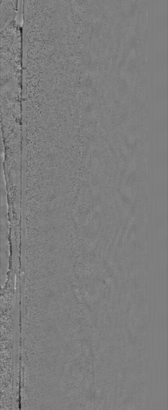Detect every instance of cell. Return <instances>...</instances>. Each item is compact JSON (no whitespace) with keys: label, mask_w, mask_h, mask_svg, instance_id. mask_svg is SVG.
I'll use <instances>...</instances> for the list:
<instances>
[{"label":"cell","mask_w":168,"mask_h":410,"mask_svg":"<svg viewBox=\"0 0 168 410\" xmlns=\"http://www.w3.org/2000/svg\"><path fill=\"white\" fill-rule=\"evenodd\" d=\"M162 360H161V364L159 372V379L161 383H162L164 379V365H165V345H164L163 342L162 343Z\"/></svg>","instance_id":"obj_1"},{"label":"cell","mask_w":168,"mask_h":410,"mask_svg":"<svg viewBox=\"0 0 168 410\" xmlns=\"http://www.w3.org/2000/svg\"><path fill=\"white\" fill-rule=\"evenodd\" d=\"M155 319H153V323H152V328H151V343H152V359L154 360L155 358Z\"/></svg>","instance_id":"obj_2"},{"label":"cell","mask_w":168,"mask_h":410,"mask_svg":"<svg viewBox=\"0 0 168 410\" xmlns=\"http://www.w3.org/2000/svg\"><path fill=\"white\" fill-rule=\"evenodd\" d=\"M157 356L159 359L160 356V320L159 317L158 318L157 322Z\"/></svg>","instance_id":"obj_3"},{"label":"cell","mask_w":168,"mask_h":410,"mask_svg":"<svg viewBox=\"0 0 168 410\" xmlns=\"http://www.w3.org/2000/svg\"><path fill=\"white\" fill-rule=\"evenodd\" d=\"M154 372L155 388V390H157L158 387L159 379V372L158 365L157 361L156 360L155 361Z\"/></svg>","instance_id":"obj_4"},{"label":"cell","mask_w":168,"mask_h":410,"mask_svg":"<svg viewBox=\"0 0 168 410\" xmlns=\"http://www.w3.org/2000/svg\"><path fill=\"white\" fill-rule=\"evenodd\" d=\"M153 369L152 367H151L149 372V394L151 397L153 395Z\"/></svg>","instance_id":"obj_5"},{"label":"cell","mask_w":168,"mask_h":410,"mask_svg":"<svg viewBox=\"0 0 168 410\" xmlns=\"http://www.w3.org/2000/svg\"><path fill=\"white\" fill-rule=\"evenodd\" d=\"M165 366H164V377L165 379H166L168 375V345L167 343L166 344V350H165Z\"/></svg>","instance_id":"obj_6"}]
</instances>
